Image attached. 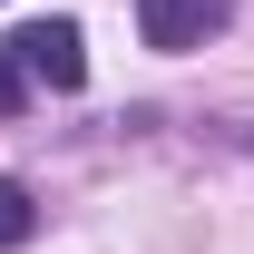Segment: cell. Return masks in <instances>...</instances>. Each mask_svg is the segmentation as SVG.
I'll list each match as a JSON object with an SVG mask.
<instances>
[{"instance_id":"cell-3","label":"cell","mask_w":254,"mask_h":254,"mask_svg":"<svg viewBox=\"0 0 254 254\" xmlns=\"http://www.w3.org/2000/svg\"><path fill=\"white\" fill-rule=\"evenodd\" d=\"M39 235V205H30V186H20V176H0V254H20Z\"/></svg>"},{"instance_id":"cell-1","label":"cell","mask_w":254,"mask_h":254,"mask_svg":"<svg viewBox=\"0 0 254 254\" xmlns=\"http://www.w3.org/2000/svg\"><path fill=\"white\" fill-rule=\"evenodd\" d=\"M225 20H235V0H137V39L166 49V59L176 49H205Z\"/></svg>"},{"instance_id":"cell-2","label":"cell","mask_w":254,"mask_h":254,"mask_svg":"<svg viewBox=\"0 0 254 254\" xmlns=\"http://www.w3.org/2000/svg\"><path fill=\"white\" fill-rule=\"evenodd\" d=\"M10 49H20V68H30L39 88H78V78H88V39H78V20H39V30H20Z\"/></svg>"},{"instance_id":"cell-5","label":"cell","mask_w":254,"mask_h":254,"mask_svg":"<svg viewBox=\"0 0 254 254\" xmlns=\"http://www.w3.org/2000/svg\"><path fill=\"white\" fill-rule=\"evenodd\" d=\"M245 147H254V127H245Z\"/></svg>"},{"instance_id":"cell-4","label":"cell","mask_w":254,"mask_h":254,"mask_svg":"<svg viewBox=\"0 0 254 254\" xmlns=\"http://www.w3.org/2000/svg\"><path fill=\"white\" fill-rule=\"evenodd\" d=\"M20 98H30V68H20V49H0V118H10Z\"/></svg>"}]
</instances>
